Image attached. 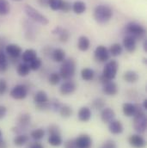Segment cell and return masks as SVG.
I'll return each instance as SVG.
<instances>
[{
	"instance_id": "34",
	"label": "cell",
	"mask_w": 147,
	"mask_h": 148,
	"mask_svg": "<svg viewBox=\"0 0 147 148\" xmlns=\"http://www.w3.org/2000/svg\"><path fill=\"white\" fill-rule=\"evenodd\" d=\"M61 79L62 78H61L59 73H56V72L52 73L48 76V83L51 85H53V86H55V85L59 84L60 83Z\"/></svg>"
},
{
	"instance_id": "15",
	"label": "cell",
	"mask_w": 147,
	"mask_h": 148,
	"mask_svg": "<svg viewBox=\"0 0 147 148\" xmlns=\"http://www.w3.org/2000/svg\"><path fill=\"white\" fill-rule=\"evenodd\" d=\"M123 47L128 53H133L136 50L137 40L134 37L126 35L123 39Z\"/></svg>"
},
{
	"instance_id": "9",
	"label": "cell",
	"mask_w": 147,
	"mask_h": 148,
	"mask_svg": "<svg viewBox=\"0 0 147 148\" xmlns=\"http://www.w3.org/2000/svg\"><path fill=\"white\" fill-rule=\"evenodd\" d=\"M94 58L99 63H106L110 58L109 49L103 45H99L94 51Z\"/></svg>"
},
{
	"instance_id": "21",
	"label": "cell",
	"mask_w": 147,
	"mask_h": 148,
	"mask_svg": "<svg viewBox=\"0 0 147 148\" xmlns=\"http://www.w3.org/2000/svg\"><path fill=\"white\" fill-rule=\"evenodd\" d=\"M72 10H73L75 14L82 15L86 11L87 5H86V3L84 2H83L81 0H77V1H75L72 4Z\"/></svg>"
},
{
	"instance_id": "2",
	"label": "cell",
	"mask_w": 147,
	"mask_h": 148,
	"mask_svg": "<svg viewBox=\"0 0 147 148\" xmlns=\"http://www.w3.org/2000/svg\"><path fill=\"white\" fill-rule=\"evenodd\" d=\"M113 17V10L109 5L99 4L94 10V18L96 23L104 24L109 22Z\"/></svg>"
},
{
	"instance_id": "17",
	"label": "cell",
	"mask_w": 147,
	"mask_h": 148,
	"mask_svg": "<svg viewBox=\"0 0 147 148\" xmlns=\"http://www.w3.org/2000/svg\"><path fill=\"white\" fill-rule=\"evenodd\" d=\"M115 118V112L111 108H104L101 111V119L104 123H109Z\"/></svg>"
},
{
	"instance_id": "31",
	"label": "cell",
	"mask_w": 147,
	"mask_h": 148,
	"mask_svg": "<svg viewBox=\"0 0 147 148\" xmlns=\"http://www.w3.org/2000/svg\"><path fill=\"white\" fill-rule=\"evenodd\" d=\"M29 137L27 134H19L16 137H15L13 142L16 147H23L26 145L29 142Z\"/></svg>"
},
{
	"instance_id": "8",
	"label": "cell",
	"mask_w": 147,
	"mask_h": 148,
	"mask_svg": "<svg viewBox=\"0 0 147 148\" xmlns=\"http://www.w3.org/2000/svg\"><path fill=\"white\" fill-rule=\"evenodd\" d=\"M4 52L6 55L9 56L10 59L13 60V63H15V60L17 62L18 61L17 60L21 57L23 53V49L19 45L10 43V44H7V46L4 48Z\"/></svg>"
},
{
	"instance_id": "28",
	"label": "cell",
	"mask_w": 147,
	"mask_h": 148,
	"mask_svg": "<svg viewBox=\"0 0 147 148\" xmlns=\"http://www.w3.org/2000/svg\"><path fill=\"white\" fill-rule=\"evenodd\" d=\"M81 77L83 80L84 81H92L95 77V71L91 68H89V67H85V68H83L81 70Z\"/></svg>"
},
{
	"instance_id": "6",
	"label": "cell",
	"mask_w": 147,
	"mask_h": 148,
	"mask_svg": "<svg viewBox=\"0 0 147 148\" xmlns=\"http://www.w3.org/2000/svg\"><path fill=\"white\" fill-rule=\"evenodd\" d=\"M34 103L36 104V109L39 110H45L46 109H49L50 100L46 92L44 90H38L35 94Z\"/></svg>"
},
{
	"instance_id": "12",
	"label": "cell",
	"mask_w": 147,
	"mask_h": 148,
	"mask_svg": "<svg viewBox=\"0 0 147 148\" xmlns=\"http://www.w3.org/2000/svg\"><path fill=\"white\" fill-rule=\"evenodd\" d=\"M76 140V145L77 148H90L92 147V139L89 134H80Z\"/></svg>"
},
{
	"instance_id": "39",
	"label": "cell",
	"mask_w": 147,
	"mask_h": 148,
	"mask_svg": "<svg viewBox=\"0 0 147 148\" xmlns=\"http://www.w3.org/2000/svg\"><path fill=\"white\" fill-rule=\"evenodd\" d=\"M29 65L30 66L31 71H38L42 66V60H41L40 58L37 57L36 59H35L34 60H32Z\"/></svg>"
},
{
	"instance_id": "27",
	"label": "cell",
	"mask_w": 147,
	"mask_h": 148,
	"mask_svg": "<svg viewBox=\"0 0 147 148\" xmlns=\"http://www.w3.org/2000/svg\"><path fill=\"white\" fill-rule=\"evenodd\" d=\"M123 114L127 117H133L136 112V105L131 103H125L122 106Z\"/></svg>"
},
{
	"instance_id": "13",
	"label": "cell",
	"mask_w": 147,
	"mask_h": 148,
	"mask_svg": "<svg viewBox=\"0 0 147 148\" xmlns=\"http://www.w3.org/2000/svg\"><path fill=\"white\" fill-rule=\"evenodd\" d=\"M128 142L133 148H144L146 145V140L140 134H133L128 138Z\"/></svg>"
},
{
	"instance_id": "4",
	"label": "cell",
	"mask_w": 147,
	"mask_h": 148,
	"mask_svg": "<svg viewBox=\"0 0 147 148\" xmlns=\"http://www.w3.org/2000/svg\"><path fill=\"white\" fill-rule=\"evenodd\" d=\"M24 11H25V14L27 15V16L29 18H30L31 20H33L34 22H36L37 23H40L43 26L47 25L49 23L48 18L45 15L41 14L39 10H37L36 9L32 7L31 5L25 4Z\"/></svg>"
},
{
	"instance_id": "47",
	"label": "cell",
	"mask_w": 147,
	"mask_h": 148,
	"mask_svg": "<svg viewBox=\"0 0 147 148\" xmlns=\"http://www.w3.org/2000/svg\"><path fill=\"white\" fill-rule=\"evenodd\" d=\"M7 114V108L3 105H0V120H2Z\"/></svg>"
},
{
	"instance_id": "40",
	"label": "cell",
	"mask_w": 147,
	"mask_h": 148,
	"mask_svg": "<svg viewBox=\"0 0 147 148\" xmlns=\"http://www.w3.org/2000/svg\"><path fill=\"white\" fill-rule=\"evenodd\" d=\"M61 106H62V104L60 103V102L58 99H53L49 103V108H51L53 111H59Z\"/></svg>"
},
{
	"instance_id": "11",
	"label": "cell",
	"mask_w": 147,
	"mask_h": 148,
	"mask_svg": "<svg viewBox=\"0 0 147 148\" xmlns=\"http://www.w3.org/2000/svg\"><path fill=\"white\" fill-rule=\"evenodd\" d=\"M76 89H77V84L74 81H72V79L71 80H66L60 85L59 92L63 96H68V95L72 94L76 90Z\"/></svg>"
},
{
	"instance_id": "43",
	"label": "cell",
	"mask_w": 147,
	"mask_h": 148,
	"mask_svg": "<svg viewBox=\"0 0 147 148\" xmlns=\"http://www.w3.org/2000/svg\"><path fill=\"white\" fill-rule=\"evenodd\" d=\"M8 90V84L5 79L0 78V96H3L6 93Z\"/></svg>"
},
{
	"instance_id": "22",
	"label": "cell",
	"mask_w": 147,
	"mask_h": 148,
	"mask_svg": "<svg viewBox=\"0 0 147 148\" xmlns=\"http://www.w3.org/2000/svg\"><path fill=\"white\" fill-rule=\"evenodd\" d=\"M90 40L85 36H81L77 40V48L82 52H86L90 49Z\"/></svg>"
},
{
	"instance_id": "23",
	"label": "cell",
	"mask_w": 147,
	"mask_h": 148,
	"mask_svg": "<svg viewBox=\"0 0 147 148\" xmlns=\"http://www.w3.org/2000/svg\"><path fill=\"white\" fill-rule=\"evenodd\" d=\"M52 59L57 63H62L66 60V52L62 48H55L53 50Z\"/></svg>"
},
{
	"instance_id": "29",
	"label": "cell",
	"mask_w": 147,
	"mask_h": 148,
	"mask_svg": "<svg viewBox=\"0 0 147 148\" xmlns=\"http://www.w3.org/2000/svg\"><path fill=\"white\" fill-rule=\"evenodd\" d=\"M47 141L52 147H59L63 143L60 134H49Z\"/></svg>"
},
{
	"instance_id": "37",
	"label": "cell",
	"mask_w": 147,
	"mask_h": 148,
	"mask_svg": "<svg viewBox=\"0 0 147 148\" xmlns=\"http://www.w3.org/2000/svg\"><path fill=\"white\" fill-rule=\"evenodd\" d=\"M70 36H71L70 31L66 29H62V30L59 34V40L62 43H66L69 40Z\"/></svg>"
},
{
	"instance_id": "24",
	"label": "cell",
	"mask_w": 147,
	"mask_h": 148,
	"mask_svg": "<svg viewBox=\"0 0 147 148\" xmlns=\"http://www.w3.org/2000/svg\"><path fill=\"white\" fill-rule=\"evenodd\" d=\"M139 78V76L138 73L135 71L129 70V71L125 72L123 74V79L126 83H129V84H134V83L138 82Z\"/></svg>"
},
{
	"instance_id": "18",
	"label": "cell",
	"mask_w": 147,
	"mask_h": 148,
	"mask_svg": "<svg viewBox=\"0 0 147 148\" xmlns=\"http://www.w3.org/2000/svg\"><path fill=\"white\" fill-rule=\"evenodd\" d=\"M37 57L38 56H37L36 51L32 48H29V49H26L24 52H23V53L21 55V60H23V62L29 64L32 60L36 59Z\"/></svg>"
},
{
	"instance_id": "7",
	"label": "cell",
	"mask_w": 147,
	"mask_h": 148,
	"mask_svg": "<svg viewBox=\"0 0 147 148\" xmlns=\"http://www.w3.org/2000/svg\"><path fill=\"white\" fill-rule=\"evenodd\" d=\"M119 70V64L115 60H111L106 62L102 75L108 80H113Z\"/></svg>"
},
{
	"instance_id": "19",
	"label": "cell",
	"mask_w": 147,
	"mask_h": 148,
	"mask_svg": "<svg viewBox=\"0 0 147 148\" xmlns=\"http://www.w3.org/2000/svg\"><path fill=\"white\" fill-rule=\"evenodd\" d=\"M77 117H78V120L80 121H83V122L89 121L90 120V118H91V110L87 106L82 107L78 110Z\"/></svg>"
},
{
	"instance_id": "53",
	"label": "cell",
	"mask_w": 147,
	"mask_h": 148,
	"mask_svg": "<svg viewBox=\"0 0 147 148\" xmlns=\"http://www.w3.org/2000/svg\"><path fill=\"white\" fill-rule=\"evenodd\" d=\"M143 48L145 50V52L147 53V40H145L144 41V44H143Z\"/></svg>"
},
{
	"instance_id": "55",
	"label": "cell",
	"mask_w": 147,
	"mask_h": 148,
	"mask_svg": "<svg viewBox=\"0 0 147 148\" xmlns=\"http://www.w3.org/2000/svg\"><path fill=\"white\" fill-rule=\"evenodd\" d=\"M12 1H15V2H20V1H22V0H12Z\"/></svg>"
},
{
	"instance_id": "3",
	"label": "cell",
	"mask_w": 147,
	"mask_h": 148,
	"mask_svg": "<svg viewBox=\"0 0 147 148\" xmlns=\"http://www.w3.org/2000/svg\"><path fill=\"white\" fill-rule=\"evenodd\" d=\"M77 68V63L72 58L66 59L59 68V75L64 80H71L75 75Z\"/></svg>"
},
{
	"instance_id": "50",
	"label": "cell",
	"mask_w": 147,
	"mask_h": 148,
	"mask_svg": "<svg viewBox=\"0 0 147 148\" xmlns=\"http://www.w3.org/2000/svg\"><path fill=\"white\" fill-rule=\"evenodd\" d=\"M48 1H49V0H38V3H39V4H40V6L46 7V6L48 5Z\"/></svg>"
},
{
	"instance_id": "30",
	"label": "cell",
	"mask_w": 147,
	"mask_h": 148,
	"mask_svg": "<svg viewBox=\"0 0 147 148\" xmlns=\"http://www.w3.org/2000/svg\"><path fill=\"white\" fill-rule=\"evenodd\" d=\"M123 51V47L120 43H113L112 44L109 49V54L112 55L113 57H117L120 56L122 53Z\"/></svg>"
},
{
	"instance_id": "16",
	"label": "cell",
	"mask_w": 147,
	"mask_h": 148,
	"mask_svg": "<svg viewBox=\"0 0 147 148\" xmlns=\"http://www.w3.org/2000/svg\"><path fill=\"white\" fill-rule=\"evenodd\" d=\"M109 130L111 134L117 135V134H120L123 132L124 127L120 121L113 119L109 123Z\"/></svg>"
},
{
	"instance_id": "45",
	"label": "cell",
	"mask_w": 147,
	"mask_h": 148,
	"mask_svg": "<svg viewBox=\"0 0 147 148\" xmlns=\"http://www.w3.org/2000/svg\"><path fill=\"white\" fill-rule=\"evenodd\" d=\"M65 148H77L76 145V140L71 139L65 142Z\"/></svg>"
},
{
	"instance_id": "1",
	"label": "cell",
	"mask_w": 147,
	"mask_h": 148,
	"mask_svg": "<svg viewBox=\"0 0 147 148\" xmlns=\"http://www.w3.org/2000/svg\"><path fill=\"white\" fill-rule=\"evenodd\" d=\"M136 105V112L133 115V127L139 134H144L147 128V118L145 110L139 104Z\"/></svg>"
},
{
	"instance_id": "5",
	"label": "cell",
	"mask_w": 147,
	"mask_h": 148,
	"mask_svg": "<svg viewBox=\"0 0 147 148\" xmlns=\"http://www.w3.org/2000/svg\"><path fill=\"white\" fill-rule=\"evenodd\" d=\"M126 32L128 36L134 37L136 40H140L146 35V29L139 23L131 22L126 25Z\"/></svg>"
},
{
	"instance_id": "54",
	"label": "cell",
	"mask_w": 147,
	"mask_h": 148,
	"mask_svg": "<svg viewBox=\"0 0 147 148\" xmlns=\"http://www.w3.org/2000/svg\"><path fill=\"white\" fill-rule=\"evenodd\" d=\"M2 135H3V133H2V131L0 129V138H2Z\"/></svg>"
},
{
	"instance_id": "14",
	"label": "cell",
	"mask_w": 147,
	"mask_h": 148,
	"mask_svg": "<svg viewBox=\"0 0 147 148\" xmlns=\"http://www.w3.org/2000/svg\"><path fill=\"white\" fill-rule=\"evenodd\" d=\"M103 91L107 96H115L119 91V87L113 80H109L103 84Z\"/></svg>"
},
{
	"instance_id": "48",
	"label": "cell",
	"mask_w": 147,
	"mask_h": 148,
	"mask_svg": "<svg viewBox=\"0 0 147 148\" xmlns=\"http://www.w3.org/2000/svg\"><path fill=\"white\" fill-rule=\"evenodd\" d=\"M62 27H60V26H57V27H55L53 30H52V34L53 35H57V36H59V34L60 33V31L62 30Z\"/></svg>"
},
{
	"instance_id": "26",
	"label": "cell",
	"mask_w": 147,
	"mask_h": 148,
	"mask_svg": "<svg viewBox=\"0 0 147 148\" xmlns=\"http://www.w3.org/2000/svg\"><path fill=\"white\" fill-rule=\"evenodd\" d=\"M31 69L28 63H19L16 66V73L20 77H26L30 73Z\"/></svg>"
},
{
	"instance_id": "35",
	"label": "cell",
	"mask_w": 147,
	"mask_h": 148,
	"mask_svg": "<svg viewBox=\"0 0 147 148\" xmlns=\"http://www.w3.org/2000/svg\"><path fill=\"white\" fill-rule=\"evenodd\" d=\"M30 136L35 140H40L45 136V130L41 127L36 128L30 133Z\"/></svg>"
},
{
	"instance_id": "52",
	"label": "cell",
	"mask_w": 147,
	"mask_h": 148,
	"mask_svg": "<svg viewBox=\"0 0 147 148\" xmlns=\"http://www.w3.org/2000/svg\"><path fill=\"white\" fill-rule=\"evenodd\" d=\"M142 108H143L145 110H147V100L146 99H145V100H144V102H143V105H142Z\"/></svg>"
},
{
	"instance_id": "38",
	"label": "cell",
	"mask_w": 147,
	"mask_h": 148,
	"mask_svg": "<svg viewBox=\"0 0 147 148\" xmlns=\"http://www.w3.org/2000/svg\"><path fill=\"white\" fill-rule=\"evenodd\" d=\"M63 0H49L48 1V6L53 10H60L61 6H62Z\"/></svg>"
},
{
	"instance_id": "51",
	"label": "cell",
	"mask_w": 147,
	"mask_h": 148,
	"mask_svg": "<svg viewBox=\"0 0 147 148\" xmlns=\"http://www.w3.org/2000/svg\"><path fill=\"white\" fill-rule=\"evenodd\" d=\"M0 148H7V143L3 138H0Z\"/></svg>"
},
{
	"instance_id": "32",
	"label": "cell",
	"mask_w": 147,
	"mask_h": 148,
	"mask_svg": "<svg viewBox=\"0 0 147 148\" xmlns=\"http://www.w3.org/2000/svg\"><path fill=\"white\" fill-rule=\"evenodd\" d=\"M105 106H106V102L102 97L96 98L91 103V108L96 110H102L103 109L105 108Z\"/></svg>"
},
{
	"instance_id": "33",
	"label": "cell",
	"mask_w": 147,
	"mask_h": 148,
	"mask_svg": "<svg viewBox=\"0 0 147 148\" xmlns=\"http://www.w3.org/2000/svg\"><path fill=\"white\" fill-rule=\"evenodd\" d=\"M10 11V4L8 0H0V16H6Z\"/></svg>"
},
{
	"instance_id": "41",
	"label": "cell",
	"mask_w": 147,
	"mask_h": 148,
	"mask_svg": "<svg viewBox=\"0 0 147 148\" xmlns=\"http://www.w3.org/2000/svg\"><path fill=\"white\" fill-rule=\"evenodd\" d=\"M48 133L49 134H61L60 128L55 124H52L48 127Z\"/></svg>"
},
{
	"instance_id": "20",
	"label": "cell",
	"mask_w": 147,
	"mask_h": 148,
	"mask_svg": "<svg viewBox=\"0 0 147 148\" xmlns=\"http://www.w3.org/2000/svg\"><path fill=\"white\" fill-rule=\"evenodd\" d=\"M30 122H31V115L28 113L22 114L17 118L18 128H20V129L27 127L30 124Z\"/></svg>"
},
{
	"instance_id": "25",
	"label": "cell",
	"mask_w": 147,
	"mask_h": 148,
	"mask_svg": "<svg viewBox=\"0 0 147 148\" xmlns=\"http://www.w3.org/2000/svg\"><path fill=\"white\" fill-rule=\"evenodd\" d=\"M9 68V59L4 50H0V73H4Z\"/></svg>"
},
{
	"instance_id": "10",
	"label": "cell",
	"mask_w": 147,
	"mask_h": 148,
	"mask_svg": "<svg viewBox=\"0 0 147 148\" xmlns=\"http://www.w3.org/2000/svg\"><path fill=\"white\" fill-rule=\"evenodd\" d=\"M29 89L25 84H16L11 89L10 95L16 100H23L27 97Z\"/></svg>"
},
{
	"instance_id": "44",
	"label": "cell",
	"mask_w": 147,
	"mask_h": 148,
	"mask_svg": "<svg viewBox=\"0 0 147 148\" xmlns=\"http://www.w3.org/2000/svg\"><path fill=\"white\" fill-rule=\"evenodd\" d=\"M100 148H117V145L113 140H108L103 144V146Z\"/></svg>"
},
{
	"instance_id": "49",
	"label": "cell",
	"mask_w": 147,
	"mask_h": 148,
	"mask_svg": "<svg viewBox=\"0 0 147 148\" xmlns=\"http://www.w3.org/2000/svg\"><path fill=\"white\" fill-rule=\"evenodd\" d=\"M29 148H44V147L40 143H39V142H35V143H32L30 145Z\"/></svg>"
},
{
	"instance_id": "36",
	"label": "cell",
	"mask_w": 147,
	"mask_h": 148,
	"mask_svg": "<svg viewBox=\"0 0 147 148\" xmlns=\"http://www.w3.org/2000/svg\"><path fill=\"white\" fill-rule=\"evenodd\" d=\"M59 112L60 115H61L63 118H69V117L72 116V113H73V110H72V109L70 106H68V105H62V106L60 107Z\"/></svg>"
},
{
	"instance_id": "46",
	"label": "cell",
	"mask_w": 147,
	"mask_h": 148,
	"mask_svg": "<svg viewBox=\"0 0 147 148\" xmlns=\"http://www.w3.org/2000/svg\"><path fill=\"white\" fill-rule=\"evenodd\" d=\"M7 46V41L6 39L3 36H0V50H4L5 47Z\"/></svg>"
},
{
	"instance_id": "42",
	"label": "cell",
	"mask_w": 147,
	"mask_h": 148,
	"mask_svg": "<svg viewBox=\"0 0 147 148\" xmlns=\"http://www.w3.org/2000/svg\"><path fill=\"white\" fill-rule=\"evenodd\" d=\"M71 10H72V3L67 0H63L60 10L64 13H68L69 11H71Z\"/></svg>"
}]
</instances>
